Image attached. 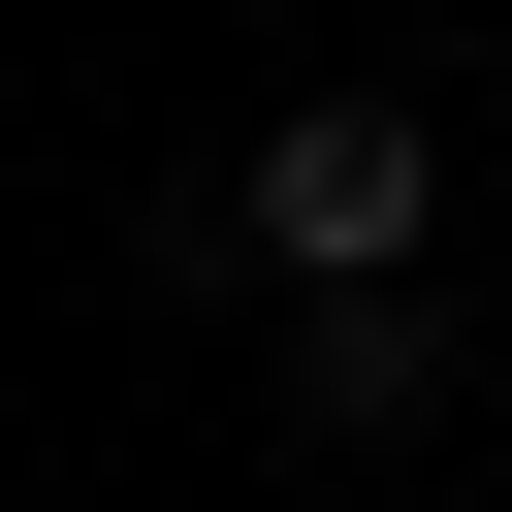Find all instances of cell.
I'll use <instances>...</instances> for the list:
<instances>
[{
    "label": "cell",
    "mask_w": 512,
    "mask_h": 512,
    "mask_svg": "<svg viewBox=\"0 0 512 512\" xmlns=\"http://www.w3.org/2000/svg\"><path fill=\"white\" fill-rule=\"evenodd\" d=\"M416 224H448V128H416V96H288L192 256H256V288H416Z\"/></svg>",
    "instance_id": "6da1fadb"
},
{
    "label": "cell",
    "mask_w": 512,
    "mask_h": 512,
    "mask_svg": "<svg viewBox=\"0 0 512 512\" xmlns=\"http://www.w3.org/2000/svg\"><path fill=\"white\" fill-rule=\"evenodd\" d=\"M448 416V288H288V448H416Z\"/></svg>",
    "instance_id": "7a4b0ae2"
}]
</instances>
